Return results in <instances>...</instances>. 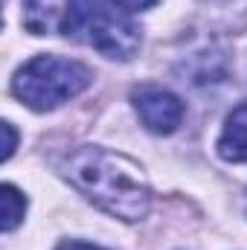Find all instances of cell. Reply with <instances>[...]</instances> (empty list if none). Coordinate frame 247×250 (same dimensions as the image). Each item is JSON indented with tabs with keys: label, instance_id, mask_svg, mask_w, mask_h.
<instances>
[{
	"label": "cell",
	"instance_id": "6da1fadb",
	"mask_svg": "<svg viewBox=\"0 0 247 250\" xmlns=\"http://www.w3.org/2000/svg\"><path fill=\"white\" fill-rule=\"evenodd\" d=\"M64 175L87 201L120 221H143L151 207V189L143 169L117 151L84 146L64 160Z\"/></svg>",
	"mask_w": 247,
	"mask_h": 250
},
{
	"label": "cell",
	"instance_id": "7a4b0ae2",
	"mask_svg": "<svg viewBox=\"0 0 247 250\" xmlns=\"http://www.w3.org/2000/svg\"><path fill=\"white\" fill-rule=\"evenodd\" d=\"M62 32L73 41L93 47L105 59L117 62L134 59L143 44L140 29L99 0H70L62 21Z\"/></svg>",
	"mask_w": 247,
	"mask_h": 250
},
{
	"label": "cell",
	"instance_id": "3957f363",
	"mask_svg": "<svg viewBox=\"0 0 247 250\" xmlns=\"http://www.w3.org/2000/svg\"><path fill=\"white\" fill-rule=\"evenodd\" d=\"M93 73L82 62L62 56H35L12 79V93L32 111H53L87 90Z\"/></svg>",
	"mask_w": 247,
	"mask_h": 250
},
{
	"label": "cell",
	"instance_id": "277c9868",
	"mask_svg": "<svg viewBox=\"0 0 247 250\" xmlns=\"http://www.w3.org/2000/svg\"><path fill=\"white\" fill-rule=\"evenodd\" d=\"M131 102H134V111L143 120V125L154 134H172L184 123L186 105L166 87L143 84L131 93Z\"/></svg>",
	"mask_w": 247,
	"mask_h": 250
},
{
	"label": "cell",
	"instance_id": "5b68a950",
	"mask_svg": "<svg viewBox=\"0 0 247 250\" xmlns=\"http://www.w3.org/2000/svg\"><path fill=\"white\" fill-rule=\"evenodd\" d=\"M218 154L230 163H247V102L227 117L218 137Z\"/></svg>",
	"mask_w": 247,
	"mask_h": 250
},
{
	"label": "cell",
	"instance_id": "8992f818",
	"mask_svg": "<svg viewBox=\"0 0 247 250\" xmlns=\"http://www.w3.org/2000/svg\"><path fill=\"white\" fill-rule=\"evenodd\" d=\"M0 227H3V233H12L21 221H23V212H26V198L18 192V189L12 187V184H3L0 187Z\"/></svg>",
	"mask_w": 247,
	"mask_h": 250
},
{
	"label": "cell",
	"instance_id": "52a82bcc",
	"mask_svg": "<svg viewBox=\"0 0 247 250\" xmlns=\"http://www.w3.org/2000/svg\"><path fill=\"white\" fill-rule=\"evenodd\" d=\"M0 131H3V154H0V160H9L15 154V146H18V134H15L12 123H0Z\"/></svg>",
	"mask_w": 247,
	"mask_h": 250
},
{
	"label": "cell",
	"instance_id": "ba28073f",
	"mask_svg": "<svg viewBox=\"0 0 247 250\" xmlns=\"http://www.w3.org/2000/svg\"><path fill=\"white\" fill-rule=\"evenodd\" d=\"M114 6H120L123 12H143V9H151L157 0H111Z\"/></svg>",
	"mask_w": 247,
	"mask_h": 250
},
{
	"label": "cell",
	"instance_id": "9c48e42d",
	"mask_svg": "<svg viewBox=\"0 0 247 250\" xmlns=\"http://www.w3.org/2000/svg\"><path fill=\"white\" fill-rule=\"evenodd\" d=\"M59 250H105V248L87 245V242H64V245H59Z\"/></svg>",
	"mask_w": 247,
	"mask_h": 250
}]
</instances>
